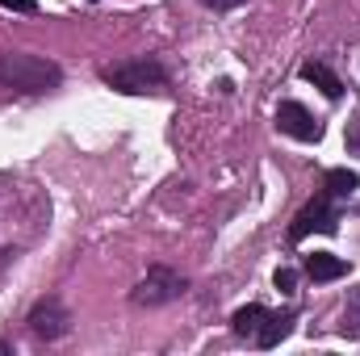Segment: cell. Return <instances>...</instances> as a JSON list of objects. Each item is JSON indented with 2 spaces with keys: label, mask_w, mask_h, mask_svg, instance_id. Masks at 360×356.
<instances>
[{
  "label": "cell",
  "mask_w": 360,
  "mask_h": 356,
  "mask_svg": "<svg viewBox=\"0 0 360 356\" xmlns=\"http://www.w3.org/2000/svg\"><path fill=\"white\" fill-rule=\"evenodd\" d=\"M8 256H13V252H0V268L8 265Z\"/></svg>",
  "instance_id": "obj_14"
},
{
  "label": "cell",
  "mask_w": 360,
  "mask_h": 356,
  "mask_svg": "<svg viewBox=\"0 0 360 356\" xmlns=\"http://www.w3.org/2000/svg\"><path fill=\"white\" fill-rule=\"evenodd\" d=\"M306 276L310 281H340V276H348V260H340L331 252H314V256H306Z\"/></svg>",
  "instance_id": "obj_7"
},
{
  "label": "cell",
  "mask_w": 360,
  "mask_h": 356,
  "mask_svg": "<svg viewBox=\"0 0 360 356\" xmlns=\"http://www.w3.org/2000/svg\"><path fill=\"white\" fill-rule=\"evenodd\" d=\"M272 285H276L281 293H293V289H297V272H293V268H276V276H272Z\"/></svg>",
  "instance_id": "obj_12"
},
{
  "label": "cell",
  "mask_w": 360,
  "mask_h": 356,
  "mask_svg": "<svg viewBox=\"0 0 360 356\" xmlns=\"http://www.w3.org/2000/svg\"><path fill=\"white\" fill-rule=\"evenodd\" d=\"M289 331H293V314H264V323H260L256 340H260V348H276Z\"/></svg>",
  "instance_id": "obj_8"
},
{
  "label": "cell",
  "mask_w": 360,
  "mask_h": 356,
  "mask_svg": "<svg viewBox=\"0 0 360 356\" xmlns=\"http://www.w3.org/2000/svg\"><path fill=\"white\" fill-rule=\"evenodd\" d=\"M302 76H306L314 89H323L327 96H331V101H340V96H344V84H340V76H335L327 63H306V68H302Z\"/></svg>",
  "instance_id": "obj_9"
},
{
  "label": "cell",
  "mask_w": 360,
  "mask_h": 356,
  "mask_svg": "<svg viewBox=\"0 0 360 356\" xmlns=\"http://www.w3.org/2000/svg\"><path fill=\"white\" fill-rule=\"evenodd\" d=\"M59 80H63V72H59L51 59H42V55H25V51L0 55V84H4V89L46 92V89H55Z\"/></svg>",
  "instance_id": "obj_1"
},
{
  "label": "cell",
  "mask_w": 360,
  "mask_h": 356,
  "mask_svg": "<svg viewBox=\"0 0 360 356\" xmlns=\"http://www.w3.org/2000/svg\"><path fill=\"white\" fill-rule=\"evenodd\" d=\"M276 126H281L289 139H297V143H319V139H323V126L314 122V113H310L302 101H281V105H276Z\"/></svg>",
  "instance_id": "obj_5"
},
{
  "label": "cell",
  "mask_w": 360,
  "mask_h": 356,
  "mask_svg": "<svg viewBox=\"0 0 360 356\" xmlns=\"http://www.w3.org/2000/svg\"><path fill=\"white\" fill-rule=\"evenodd\" d=\"M0 8H8V13H38V0H0Z\"/></svg>",
  "instance_id": "obj_13"
},
{
  "label": "cell",
  "mask_w": 360,
  "mask_h": 356,
  "mask_svg": "<svg viewBox=\"0 0 360 356\" xmlns=\"http://www.w3.org/2000/svg\"><path fill=\"white\" fill-rule=\"evenodd\" d=\"M68 310H63V302L59 298H46V302H38L34 310H30V331L38 336V340H59V336H68Z\"/></svg>",
  "instance_id": "obj_6"
},
{
  "label": "cell",
  "mask_w": 360,
  "mask_h": 356,
  "mask_svg": "<svg viewBox=\"0 0 360 356\" xmlns=\"http://www.w3.org/2000/svg\"><path fill=\"white\" fill-rule=\"evenodd\" d=\"M335 227H340V214H335V205H331V193H319V197H314V201H306V205H302V214L293 218V227H289V243H302L310 231L335 235Z\"/></svg>",
  "instance_id": "obj_3"
},
{
  "label": "cell",
  "mask_w": 360,
  "mask_h": 356,
  "mask_svg": "<svg viewBox=\"0 0 360 356\" xmlns=\"http://www.w3.org/2000/svg\"><path fill=\"white\" fill-rule=\"evenodd\" d=\"M222 4H239V0H222Z\"/></svg>",
  "instance_id": "obj_15"
},
{
  "label": "cell",
  "mask_w": 360,
  "mask_h": 356,
  "mask_svg": "<svg viewBox=\"0 0 360 356\" xmlns=\"http://www.w3.org/2000/svg\"><path fill=\"white\" fill-rule=\"evenodd\" d=\"M264 314H269V310H264V306H256V302H252V306H239V310H235V319H231L235 336H252V331H260Z\"/></svg>",
  "instance_id": "obj_10"
},
{
  "label": "cell",
  "mask_w": 360,
  "mask_h": 356,
  "mask_svg": "<svg viewBox=\"0 0 360 356\" xmlns=\"http://www.w3.org/2000/svg\"><path fill=\"white\" fill-rule=\"evenodd\" d=\"M356 189H360V177L352 168H331V172H327V193H331V197H352Z\"/></svg>",
  "instance_id": "obj_11"
},
{
  "label": "cell",
  "mask_w": 360,
  "mask_h": 356,
  "mask_svg": "<svg viewBox=\"0 0 360 356\" xmlns=\"http://www.w3.org/2000/svg\"><path fill=\"white\" fill-rule=\"evenodd\" d=\"M184 293V276L172 272V268H151L143 281H139V289L130 293L139 306H164V302H172Z\"/></svg>",
  "instance_id": "obj_4"
},
{
  "label": "cell",
  "mask_w": 360,
  "mask_h": 356,
  "mask_svg": "<svg viewBox=\"0 0 360 356\" xmlns=\"http://www.w3.org/2000/svg\"><path fill=\"white\" fill-rule=\"evenodd\" d=\"M164 80H168V72L160 63H151V59H126L117 68H105V84L117 92H130V96L164 89Z\"/></svg>",
  "instance_id": "obj_2"
},
{
  "label": "cell",
  "mask_w": 360,
  "mask_h": 356,
  "mask_svg": "<svg viewBox=\"0 0 360 356\" xmlns=\"http://www.w3.org/2000/svg\"><path fill=\"white\" fill-rule=\"evenodd\" d=\"M201 4H214V0H201Z\"/></svg>",
  "instance_id": "obj_16"
}]
</instances>
